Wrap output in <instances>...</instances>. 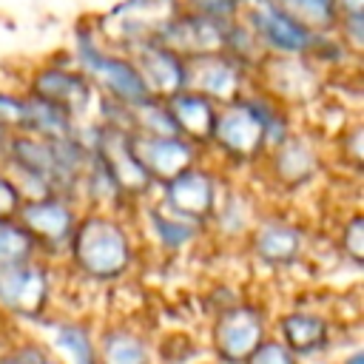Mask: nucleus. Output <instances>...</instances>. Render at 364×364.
Returning <instances> with one entry per match:
<instances>
[{"mask_svg": "<svg viewBox=\"0 0 364 364\" xmlns=\"http://www.w3.org/2000/svg\"><path fill=\"white\" fill-rule=\"evenodd\" d=\"M338 20L341 17H364V0H336Z\"/></svg>", "mask_w": 364, "mask_h": 364, "instance_id": "32", "label": "nucleus"}, {"mask_svg": "<svg viewBox=\"0 0 364 364\" xmlns=\"http://www.w3.org/2000/svg\"><path fill=\"white\" fill-rule=\"evenodd\" d=\"M179 11V0H119L97 20L94 31L105 46L131 51L139 43L159 40V34Z\"/></svg>", "mask_w": 364, "mask_h": 364, "instance_id": "4", "label": "nucleus"}, {"mask_svg": "<svg viewBox=\"0 0 364 364\" xmlns=\"http://www.w3.org/2000/svg\"><path fill=\"white\" fill-rule=\"evenodd\" d=\"M31 97L51 102L54 108H60L63 114H68L74 122L80 117H85L94 105V100L100 97L94 91V85L77 71V68H65V65H46L31 77Z\"/></svg>", "mask_w": 364, "mask_h": 364, "instance_id": "11", "label": "nucleus"}, {"mask_svg": "<svg viewBox=\"0 0 364 364\" xmlns=\"http://www.w3.org/2000/svg\"><path fill=\"white\" fill-rule=\"evenodd\" d=\"M239 3H242V6H245V3H247V0H239Z\"/></svg>", "mask_w": 364, "mask_h": 364, "instance_id": "35", "label": "nucleus"}, {"mask_svg": "<svg viewBox=\"0 0 364 364\" xmlns=\"http://www.w3.org/2000/svg\"><path fill=\"white\" fill-rule=\"evenodd\" d=\"M6 142H9V131L0 125V154H3V148H6Z\"/></svg>", "mask_w": 364, "mask_h": 364, "instance_id": "34", "label": "nucleus"}, {"mask_svg": "<svg viewBox=\"0 0 364 364\" xmlns=\"http://www.w3.org/2000/svg\"><path fill=\"white\" fill-rule=\"evenodd\" d=\"M290 119L284 105L267 94H245L216 111V125L210 145L219 148L233 162H256L284 136H290Z\"/></svg>", "mask_w": 364, "mask_h": 364, "instance_id": "1", "label": "nucleus"}, {"mask_svg": "<svg viewBox=\"0 0 364 364\" xmlns=\"http://www.w3.org/2000/svg\"><path fill=\"white\" fill-rule=\"evenodd\" d=\"M131 151L154 185H165L199 159V148L182 136H148L131 131Z\"/></svg>", "mask_w": 364, "mask_h": 364, "instance_id": "12", "label": "nucleus"}, {"mask_svg": "<svg viewBox=\"0 0 364 364\" xmlns=\"http://www.w3.org/2000/svg\"><path fill=\"white\" fill-rule=\"evenodd\" d=\"M210 222H213L225 236H239V233H245V230L253 228V213H250L247 199H242V196H228L225 202H222V199L216 202V210H213Z\"/></svg>", "mask_w": 364, "mask_h": 364, "instance_id": "25", "label": "nucleus"}, {"mask_svg": "<svg viewBox=\"0 0 364 364\" xmlns=\"http://www.w3.org/2000/svg\"><path fill=\"white\" fill-rule=\"evenodd\" d=\"M341 364H364V355H361V350H355V353H350L347 358H341Z\"/></svg>", "mask_w": 364, "mask_h": 364, "instance_id": "33", "label": "nucleus"}, {"mask_svg": "<svg viewBox=\"0 0 364 364\" xmlns=\"http://www.w3.org/2000/svg\"><path fill=\"white\" fill-rule=\"evenodd\" d=\"M125 54L136 65V71L154 100H171L173 94L185 91V60L176 51H171L168 46H162L159 40L139 43Z\"/></svg>", "mask_w": 364, "mask_h": 364, "instance_id": "14", "label": "nucleus"}, {"mask_svg": "<svg viewBox=\"0 0 364 364\" xmlns=\"http://www.w3.org/2000/svg\"><path fill=\"white\" fill-rule=\"evenodd\" d=\"M51 279L37 262L0 267V307L20 318H40L48 307Z\"/></svg>", "mask_w": 364, "mask_h": 364, "instance_id": "9", "label": "nucleus"}, {"mask_svg": "<svg viewBox=\"0 0 364 364\" xmlns=\"http://www.w3.org/2000/svg\"><path fill=\"white\" fill-rule=\"evenodd\" d=\"M253 71H267V97L279 105H304L318 97L321 74L310 57H264Z\"/></svg>", "mask_w": 364, "mask_h": 364, "instance_id": "10", "label": "nucleus"}, {"mask_svg": "<svg viewBox=\"0 0 364 364\" xmlns=\"http://www.w3.org/2000/svg\"><path fill=\"white\" fill-rule=\"evenodd\" d=\"M0 364H57L54 355L48 353V347L40 344H20L9 353L0 355Z\"/></svg>", "mask_w": 364, "mask_h": 364, "instance_id": "29", "label": "nucleus"}, {"mask_svg": "<svg viewBox=\"0 0 364 364\" xmlns=\"http://www.w3.org/2000/svg\"><path fill=\"white\" fill-rule=\"evenodd\" d=\"M264 57H310L318 34L304 23L273 6L270 0H247V11H239Z\"/></svg>", "mask_w": 364, "mask_h": 364, "instance_id": "5", "label": "nucleus"}, {"mask_svg": "<svg viewBox=\"0 0 364 364\" xmlns=\"http://www.w3.org/2000/svg\"><path fill=\"white\" fill-rule=\"evenodd\" d=\"M37 250V242L17 219H0V267L34 262Z\"/></svg>", "mask_w": 364, "mask_h": 364, "instance_id": "24", "label": "nucleus"}, {"mask_svg": "<svg viewBox=\"0 0 364 364\" xmlns=\"http://www.w3.org/2000/svg\"><path fill=\"white\" fill-rule=\"evenodd\" d=\"M247 77L250 68H245L228 54H205L185 60V88L202 94L216 108L242 100L247 94Z\"/></svg>", "mask_w": 364, "mask_h": 364, "instance_id": "7", "label": "nucleus"}, {"mask_svg": "<svg viewBox=\"0 0 364 364\" xmlns=\"http://www.w3.org/2000/svg\"><path fill=\"white\" fill-rule=\"evenodd\" d=\"M14 219L31 233L40 250L57 253V250H68V242H71V233L80 216H77L74 199L51 193V196L20 202V210Z\"/></svg>", "mask_w": 364, "mask_h": 364, "instance_id": "6", "label": "nucleus"}, {"mask_svg": "<svg viewBox=\"0 0 364 364\" xmlns=\"http://www.w3.org/2000/svg\"><path fill=\"white\" fill-rule=\"evenodd\" d=\"M168 111H171V119L176 125V134L182 139H188L191 145L202 148V145H210V136H213V125H216V105L210 100H205L202 94H193V91H179L173 94L171 100H165Z\"/></svg>", "mask_w": 364, "mask_h": 364, "instance_id": "18", "label": "nucleus"}, {"mask_svg": "<svg viewBox=\"0 0 364 364\" xmlns=\"http://www.w3.org/2000/svg\"><path fill=\"white\" fill-rule=\"evenodd\" d=\"M341 145H344V156L358 168L361 165V125L358 122L350 128V134L341 136Z\"/></svg>", "mask_w": 364, "mask_h": 364, "instance_id": "31", "label": "nucleus"}, {"mask_svg": "<svg viewBox=\"0 0 364 364\" xmlns=\"http://www.w3.org/2000/svg\"><path fill=\"white\" fill-rule=\"evenodd\" d=\"M225 28L228 23H216L210 17L182 9L168 23V28L159 34V43L176 51L182 60H193L205 54H225Z\"/></svg>", "mask_w": 364, "mask_h": 364, "instance_id": "15", "label": "nucleus"}, {"mask_svg": "<svg viewBox=\"0 0 364 364\" xmlns=\"http://www.w3.org/2000/svg\"><path fill=\"white\" fill-rule=\"evenodd\" d=\"M148 228H151V236L159 242V247L162 250H171V253L185 250L205 230V225H199V222H193V219L171 210L162 199L148 208Z\"/></svg>", "mask_w": 364, "mask_h": 364, "instance_id": "20", "label": "nucleus"}, {"mask_svg": "<svg viewBox=\"0 0 364 364\" xmlns=\"http://www.w3.org/2000/svg\"><path fill=\"white\" fill-rule=\"evenodd\" d=\"M68 256L85 279L117 282L134 264V242L114 213L91 210L77 219L68 242Z\"/></svg>", "mask_w": 364, "mask_h": 364, "instance_id": "2", "label": "nucleus"}, {"mask_svg": "<svg viewBox=\"0 0 364 364\" xmlns=\"http://www.w3.org/2000/svg\"><path fill=\"white\" fill-rule=\"evenodd\" d=\"M245 364H299V358L279 338H264Z\"/></svg>", "mask_w": 364, "mask_h": 364, "instance_id": "28", "label": "nucleus"}, {"mask_svg": "<svg viewBox=\"0 0 364 364\" xmlns=\"http://www.w3.org/2000/svg\"><path fill=\"white\" fill-rule=\"evenodd\" d=\"M267 162H270V173L273 179L287 188V191H296L301 185H307L316 173H318V148L310 136L304 134H290L284 136L276 148H270L267 154Z\"/></svg>", "mask_w": 364, "mask_h": 364, "instance_id": "17", "label": "nucleus"}, {"mask_svg": "<svg viewBox=\"0 0 364 364\" xmlns=\"http://www.w3.org/2000/svg\"><path fill=\"white\" fill-rule=\"evenodd\" d=\"M51 347L65 364H97V341L80 321H60L51 330Z\"/></svg>", "mask_w": 364, "mask_h": 364, "instance_id": "22", "label": "nucleus"}, {"mask_svg": "<svg viewBox=\"0 0 364 364\" xmlns=\"http://www.w3.org/2000/svg\"><path fill=\"white\" fill-rule=\"evenodd\" d=\"M20 193L14 191V185L9 182V176L0 168V219H14L20 210Z\"/></svg>", "mask_w": 364, "mask_h": 364, "instance_id": "30", "label": "nucleus"}, {"mask_svg": "<svg viewBox=\"0 0 364 364\" xmlns=\"http://www.w3.org/2000/svg\"><path fill=\"white\" fill-rule=\"evenodd\" d=\"M74 54H77V71L94 85V91L105 102H114L122 108H136V105L154 100L148 94L136 65L131 63V57L125 51L105 46L94 28L88 34L77 37Z\"/></svg>", "mask_w": 364, "mask_h": 364, "instance_id": "3", "label": "nucleus"}, {"mask_svg": "<svg viewBox=\"0 0 364 364\" xmlns=\"http://www.w3.org/2000/svg\"><path fill=\"white\" fill-rule=\"evenodd\" d=\"M264 338H267V327L259 307L230 304L219 310L213 324V350L225 364H245Z\"/></svg>", "mask_w": 364, "mask_h": 364, "instance_id": "8", "label": "nucleus"}, {"mask_svg": "<svg viewBox=\"0 0 364 364\" xmlns=\"http://www.w3.org/2000/svg\"><path fill=\"white\" fill-rule=\"evenodd\" d=\"M338 247L341 253L353 262V264H361L364 259V219L361 213H350V219L341 225V236H338Z\"/></svg>", "mask_w": 364, "mask_h": 364, "instance_id": "27", "label": "nucleus"}, {"mask_svg": "<svg viewBox=\"0 0 364 364\" xmlns=\"http://www.w3.org/2000/svg\"><path fill=\"white\" fill-rule=\"evenodd\" d=\"M330 338V324L324 316L318 313H307V310H290L282 321H279V341L299 358V355H313L318 350H324Z\"/></svg>", "mask_w": 364, "mask_h": 364, "instance_id": "19", "label": "nucleus"}, {"mask_svg": "<svg viewBox=\"0 0 364 364\" xmlns=\"http://www.w3.org/2000/svg\"><path fill=\"white\" fill-rule=\"evenodd\" d=\"M270 3L279 6L282 11H287L290 17H296L299 23H304L316 34L336 31V26H338L336 0H270Z\"/></svg>", "mask_w": 364, "mask_h": 364, "instance_id": "23", "label": "nucleus"}, {"mask_svg": "<svg viewBox=\"0 0 364 364\" xmlns=\"http://www.w3.org/2000/svg\"><path fill=\"white\" fill-rule=\"evenodd\" d=\"M179 6H182L185 11L210 17V20H216V23H230V20H236L239 11H242V3H239V0H179Z\"/></svg>", "mask_w": 364, "mask_h": 364, "instance_id": "26", "label": "nucleus"}, {"mask_svg": "<svg viewBox=\"0 0 364 364\" xmlns=\"http://www.w3.org/2000/svg\"><path fill=\"white\" fill-rule=\"evenodd\" d=\"M97 364H151V347L136 330L111 327L97 341Z\"/></svg>", "mask_w": 364, "mask_h": 364, "instance_id": "21", "label": "nucleus"}, {"mask_svg": "<svg viewBox=\"0 0 364 364\" xmlns=\"http://www.w3.org/2000/svg\"><path fill=\"white\" fill-rule=\"evenodd\" d=\"M304 250V230L287 219H262L250 228V253L267 267H290Z\"/></svg>", "mask_w": 364, "mask_h": 364, "instance_id": "16", "label": "nucleus"}, {"mask_svg": "<svg viewBox=\"0 0 364 364\" xmlns=\"http://www.w3.org/2000/svg\"><path fill=\"white\" fill-rule=\"evenodd\" d=\"M159 188H162L159 199L171 210L188 216V219H193L199 225L210 222V216L216 210V202H219V188H216V179H213V173L208 168L191 165V168H185L182 173H176L173 179H168Z\"/></svg>", "mask_w": 364, "mask_h": 364, "instance_id": "13", "label": "nucleus"}]
</instances>
